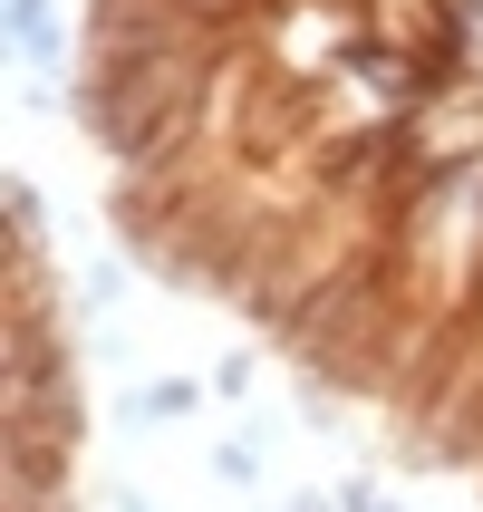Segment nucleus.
Returning <instances> with one entry per match:
<instances>
[{
	"label": "nucleus",
	"instance_id": "2",
	"mask_svg": "<svg viewBox=\"0 0 483 512\" xmlns=\"http://www.w3.org/2000/svg\"><path fill=\"white\" fill-rule=\"evenodd\" d=\"M203 406H213L203 377H136V387L116 397V416H126V426H184V416H203Z\"/></svg>",
	"mask_w": 483,
	"mask_h": 512
},
{
	"label": "nucleus",
	"instance_id": "8",
	"mask_svg": "<svg viewBox=\"0 0 483 512\" xmlns=\"http://www.w3.org/2000/svg\"><path fill=\"white\" fill-rule=\"evenodd\" d=\"M281 512H339V493H319V484H290V493H281Z\"/></svg>",
	"mask_w": 483,
	"mask_h": 512
},
{
	"label": "nucleus",
	"instance_id": "9",
	"mask_svg": "<svg viewBox=\"0 0 483 512\" xmlns=\"http://www.w3.org/2000/svg\"><path fill=\"white\" fill-rule=\"evenodd\" d=\"M107 512H165V503H155L145 484H116V493H107Z\"/></svg>",
	"mask_w": 483,
	"mask_h": 512
},
{
	"label": "nucleus",
	"instance_id": "1",
	"mask_svg": "<svg viewBox=\"0 0 483 512\" xmlns=\"http://www.w3.org/2000/svg\"><path fill=\"white\" fill-rule=\"evenodd\" d=\"M0 20H10V58H20V78H49V68H68V49H87L58 0H0Z\"/></svg>",
	"mask_w": 483,
	"mask_h": 512
},
{
	"label": "nucleus",
	"instance_id": "7",
	"mask_svg": "<svg viewBox=\"0 0 483 512\" xmlns=\"http://www.w3.org/2000/svg\"><path fill=\"white\" fill-rule=\"evenodd\" d=\"M329 493H339V512H377V503H387V484H377L368 464H358V474H339Z\"/></svg>",
	"mask_w": 483,
	"mask_h": 512
},
{
	"label": "nucleus",
	"instance_id": "3",
	"mask_svg": "<svg viewBox=\"0 0 483 512\" xmlns=\"http://www.w3.org/2000/svg\"><path fill=\"white\" fill-rule=\"evenodd\" d=\"M203 474H213L223 493H242V503H252V493L271 484V464H261V426H232V435H213V455H203Z\"/></svg>",
	"mask_w": 483,
	"mask_h": 512
},
{
	"label": "nucleus",
	"instance_id": "5",
	"mask_svg": "<svg viewBox=\"0 0 483 512\" xmlns=\"http://www.w3.org/2000/svg\"><path fill=\"white\" fill-rule=\"evenodd\" d=\"M10 252H49V194L29 174H10Z\"/></svg>",
	"mask_w": 483,
	"mask_h": 512
},
{
	"label": "nucleus",
	"instance_id": "10",
	"mask_svg": "<svg viewBox=\"0 0 483 512\" xmlns=\"http://www.w3.org/2000/svg\"><path fill=\"white\" fill-rule=\"evenodd\" d=\"M377 512H406V503H397V493H387V503H377Z\"/></svg>",
	"mask_w": 483,
	"mask_h": 512
},
{
	"label": "nucleus",
	"instance_id": "4",
	"mask_svg": "<svg viewBox=\"0 0 483 512\" xmlns=\"http://www.w3.org/2000/svg\"><path fill=\"white\" fill-rule=\"evenodd\" d=\"M126 271H136V261H126V252H97V261H87V271H78V319H87V329L126 310Z\"/></svg>",
	"mask_w": 483,
	"mask_h": 512
},
{
	"label": "nucleus",
	"instance_id": "6",
	"mask_svg": "<svg viewBox=\"0 0 483 512\" xmlns=\"http://www.w3.org/2000/svg\"><path fill=\"white\" fill-rule=\"evenodd\" d=\"M203 387H213V406H252V387H261V358H252V348H223V358L203 368Z\"/></svg>",
	"mask_w": 483,
	"mask_h": 512
}]
</instances>
